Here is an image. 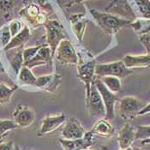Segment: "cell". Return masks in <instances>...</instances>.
I'll use <instances>...</instances> for the list:
<instances>
[{"instance_id": "12", "label": "cell", "mask_w": 150, "mask_h": 150, "mask_svg": "<svg viewBox=\"0 0 150 150\" xmlns=\"http://www.w3.org/2000/svg\"><path fill=\"white\" fill-rule=\"evenodd\" d=\"M106 11L131 22L136 20V15L132 11L126 0H113L106 8Z\"/></svg>"}, {"instance_id": "13", "label": "cell", "mask_w": 150, "mask_h": 150, "mask_svg": "<svg viewBox=\"0 0 150 150\" xmlns=\"http://www.w3.org/2000/svg\"><path fill=\"white\" fill-rule=\"evenodd\" d=\"M66 121V116L64 113H59L57 115L46 116L41 122V125L39 129L38 136L43 137L49 133L53 132L58 128H59Z\"/></svg>"}, {"instance_id": "40", "label": "cell", "mask_w": 150, "mask_h": 150, "mask_svg": "<svg viewBox=\"0 0 150 150\" xmlns=\"http://www.w3.org/2000/svg\"><path fill=\"white\" fill-rule=\"evenodd\" d=\"M132 150H144V149H140V148H134V149H132Z\"/></svg>"}, {"instance_id": "41", "label": "cell", "mask_w": 150, "mask_h": 150, "mask_svg": "<svg viewBox=\"0 0 150 150\" xmlns=\"http://www.w3.org/2000/svg\"><path fill=\"white\" fill-rule=\"evenodd\" d=\"M4 136H6V135H4ZM4 136L0 137V142H2V141H3V139H4Z\"/></svg>"}, {"instance_id": "24", "label": "cell", "mask_w": 150, "mask_h": 150, "mask_svg": "<svg viewBox=\"0 0 150 150\" xmlns=\"http://www.w3.org/2000/svg\"><path fill=\"white\" fill-rule=\"evenodd\" d=\"M17 89V86L9 87L4 83H0V104L9 103L13 93Z\"/></svg>"}, {"instance_id": "30", "label": "cell", "mask_w": 150, "mask_h": 150, "mask_svg": "<svg viewBox=\"0 0 150 150\" xmlns=\"http://www.w3.org/2000/svg\"><path fill=\"white\" fill-rule=\"evenodd\" d=\"M41 46H31V47H28V48L23 50V60H24V64L27 63V62H28V61H30L32 58L35 57V55H36V53L38 52V51L40 50V48L41 47Z\"/></svg>"}, {"instance_id": "19", "label": "cell", "mask_w": 150, "mask_h": 150, "mask_svg": "<svg viewBox=\"0 0 150 150\" xmlns=\"http://www.w3.org/2000/svg\"><path fill=\"white\" fill-rule=\"evenodd\" d=\"M93 133L96 137H100L103 138H111L114 134V129L107 119H100L92 129Z\"/></svg>"}, {"instance_id": "29", "label": "cell", "mask_w": 150, "mask_h": 150, "mask_svg": "<svg viewBox=\"0 0 150 150\" xmlns=\"http://www.w3.org/2000/svg\"><path fill=\"white\" fill-rule=\"evenodd\" d=\"M53 74H48V75H45V76H41L40 77H37V80L35 82V85L37 88L43 89L44 91H46V89L47 88V87L49 86L50 82L52 81Z\"/></svg>"}, {"instance_id": "6", "label": "cell", "mask_w": 150, "mask_h": 150, "mask_svg": "<svg viewBox=\"0 0 150 150\" xmlns=\"http://www.w3.org/2000/svg\"><path fill=\"white\" fill-rule=\"evenodd\" d=\"M57 60L65 64H76L79 63V57L74 46L69 40H63L56 49L55 54Z\"/></svg>"}, {"instance_id": "20", "label": "cell", "mask_w": 150, "mask_h": 150, "mask_svg": "<svg viewBox=\"0 0 150 150\" xmlns=\"http://www.w3.org/2000/svg\"><path fill=\"white\" fill-rule=\"evenodd\" d=\"M70 23H71V27H72L73 32L75 33L77 39L80 41H81L83 35H84L87 20H85L83 18V15L76 14V15H74L70 17Z\"/></svg>"}, {"instance_id": "27", "label": "cell", "mask_w": 150, "mask_h": 150, "mask_svg": "<svg viewBox=\"0 0 150 150\" xmlns=\"http://www.w3.org/2000/svg\"><path fill=\"white\" fill-rule=\"evenodd\" d=\"M18 128V125L16 124L14 120L11 119H1L0 120V137L4 136L7 132L16 129Z\"/></svg>"}, {"instance_id": "2", "label": "cell", "mask_w": 150, "mask_h": 150, "mask_svg": "<svg viewBox=\"0 0 150 150\" xmlns=\"http://www.w3.org/2000/svg\"><path fill=\"white\" fill-rule=\"evenodd\" d=\"M132 74V70L128 69L122 60L108 64H99L95 66V76H116L119 79L125 78Z\"/></svg>"}, {"instance_id": "16", "label": "cell", "mask_w": 150, "mask_h": 150, "mask_svg": "<svg viewBox=\"0 0 150 150\" xmlns=\"http://www.w3.org/2000/svg\"><path fill=\"white\" fill-rule=\"evenodd\" d=\"M136 139V130L130 124L126 123L117 134V142L121 149H126L131 148Z\"/></svg>"}, {"instance_id": "39", "label": "cell", "mask_w": 150, "mask_h": 150, "mask_svg": "<svg viewBox=\"0 0 150 150\" xmlns=\"http://www.w3.org/2000/svg\"><path fill=\"white\" fill-rule=\"evenodd\" d=\"M15 150H23L21 149V147L20 146H18V145H15Z\"/></svg>"}, {"instance_id": "36", "label": "cell", "mask_w": 150, "mask_h": 150, "mask_svg": "<svg viewBox=\"0 0 150 150\" xmlns=\"http://www.w3.org/2000/svg\"><path fill=\"white\" fill-rule=\"evenodd\" d=\"M24 2H31V3H35V4H37L40 6H45V4L47 0H23Z\"/></svg>"}, {"instance_id": "11", "label": "cell", "mask_w": 150, "mask_h": 150, "mask_svg": "<svg viewBox=\"0 0 150 150\" xmlns=\"http://www.w3.org/2000/svg\"><path fill=\"white\" fill-rule=\"evenodd\" d=\"M13 118L18 127H28L35 122V113L28 106L18 105L13 112Z\"/></svg>"}, {"instance_id": "42", "label": "cell", "mask_w": 150, "mask_h": 150, "mask_svg": "<svg viewBox=\"0 0 150 150\" xmlns=\"http://www.w3.org/2000/svg\"><path fill=\"white\" fill-rule=\"evenodd\" d=\"M119 150H132V149H131V148H129V149H120Z\"/></svg>"}, {"instance_id": "18", "label": "cell", "mask_w": 150, "mask_h": 150, "mask_svg": "<svg viewBox=\"0 0 150 150\" xmlns=\"http://www.w3.org/2000/svg\"><path fill=\"white\" fill-rule=\"evenodd\" d=\"M30 37H31L30 29L28 26L25 25L17 35L12 37L9 44L4 48V51L8 52L11 49L22 46L24 43H26L30 39Z\"/></svg>"}, {"instance_id": "25", "label": "cell", "mask_w": 150, "mask_h": 150, "mask_svg": "<svg viewBox=\"0 0 150 150\" xmlns=\"http://www.w3.org/2000/svg\"><path fill=\"white\" fill-rule=\"evenodd\" d=\"M23 64H24V60H23V51L21 50V51H18L13 56V58L11 60V65L13 70L15 71V73L16 75H18Z\"/></svg>"}, {"instance_id": "5", "label": "cell", "mask_w": 150, "mask_h": 150, "mask_svg": "<svg viewBox=\"0 0 150 150\" xmlns=\"http://www.w3.org/2000/svg\"><path fill=\"white\" fill-rule=\"evenodd\" d=\"M93 83L100 93L101 99L103 100V103L105 107V119L107 120H112L114 118V108H115L116 102L118 100V97L117 93L111 92L105 86L100 77L95 76Z\"/></svg>"}, {"instance_id": "37", "label": "cell", "mask_w": 150, "mask_h": 150, "mask_svg": "<svg viewBox=\"0 0 150 150\" xmlns=\"http://www.w3.org/2000/svg\"><path fill=\"white\" fill-rule=\"evenodd\" d=\"M142 145H146V144H150V138L145 139V140H142Z\"/></svg>"}, {"instance_id": "38", "label": "cell", "mask_w": 150, "mask_h": 150, "mask_svg": "<svg viewBox=\"0 0 150 150\" xmlns=\"http://www.w3.org/2000/svg\"><path fill=\"white\" fill-rule=\"evenodd\" d=\"M4 67H3V65H2V63L0 62V75H2V74H4Z\"/></svg>"}, {"instance_id": "26", "label": "cell", "mask_w": 150, "mask_h": 150, "mask_svg": "<svg viewBox=\"0 0 150 150\" xmlns=\"http://www.w3.org/2000/svg\"><path fill=\"white\" fill-rule=\"evenodd\" d=\"M139 11L144 19L150 20V1L149 0H134Z\"/></svg>"}, {"instance_id": "44", "label": "cell", "mask_w": 150, "mask_h": 150, "mask_svg": "<svg viewBox=\"0 0 150 150\" xmlns=\"http://www.w3.org/2000/svg\"><path fill=\"white\" fill-rule=\"evenodd\" d=\"M149 1H150V0H149Z\"/></svg>"}, {"instance_id": "21", "label": "cell", "mask_w": 150, "mask_h": 150, "mask_svg": "<svg viewBox=\"0 0 150 150\" xmlns=\"http://www.w3.org/2000/svg\"><path fill=\"white\" fill-rule=\"evenodd\" d=\"M20 0H0V17L9 20Z\"/></svg>"}, {"instance_id": "34", "label": "cell", "mask_w": 150, "mask_h": 150, "mask_svg": "<svg viewBox=\"0 0 150 150\" xmlns=\"http://www.w3.org/2000/svg\"><path fill=\"white\" fill-rule=\"evenodd\" d=\"M0 150H15V144L12 141L0 142Z\"/></svg>"}, {"instance_id": "1", "label": "cell", "mask_w": 150, "mask_h": 150, "mask_svg": "<svg viewBox=\"0 0 150 150\" xmlns=\"http://www.w3.org/2000/svg\"><path fill=\"white\" fill-rule=\"evenodd\" d=\"M90 11L99 26L107 35H115L121 28L129 27L132 23L131 21L124 19L110 13L100 12L95 10H91Z\"/></svg>"}, {"instance_id": "4", "label": "cell", "mask_w": 150, "mask_h": 150, "mask_svg": "<svg viewBox=\"0 0 150 150\" xmlns=\"http://www.w3.org/2000/svg\"><path fill=\"white\" fill-rule=\"evenodd\" d=\"M26 6L23 8L19 14L20 16L26 18L34 28H37L39 26L44 25L48 20L47 11L43 10L42 8L45 6H40L35 3L31 2H24Z\"/></svg>"}, {"instance_id": "17", "label": "cell", "mask_w": 150, "mask_h": 150, "mask_svg": "<svg viewBox=\"0 0 150 150\" xmlns=\"http://www.w3.org/2000/svg\"><path fill=\"white\" fill-rule=\"evenodd\" d=\"M125 65L128 69L146 68L150 66V55H125L123 60Z\"/></svg>"}, {"instance_id": "9", "label": "cell", "mask_w": 150, "mask_h": 150, "mask_svg": "<svg viewBox=\"0 0 150 150\" xmlns=\"http://www.w3.org/2000/svg\"><path fill=\"white\" fill-rule=\"evenodd\" d=\"M96 142V136L92 131L86 132L81 138L75 140L59 139L63 149L64 150H87Z\"/></svg>"}, {"instance_id": "7", "label": "cell", "mask_w": 150, "mask_h": 150, "mask_svg": "<svg viewBox=\"0 0 150 150\" xmlns=\"http://www.w3.org/2000/svg\"><path fill=\"white\" fill-rule=\"evenodd\" d=\"M86 101L90 116L96 117H105V107L101 99V96L98 89L96 88L94 83H93L91 86L88 96L86 97Z\"/></svg>"}, {"instance_id": "28", "label": "cell", "mask_w": 150, "mask_h": 150, "mask_svg": "<svg viewBox=\"0 0 150 150\" xmlns=\"http://www.w3.org/2000/svg\"><path fill=\"white\" fill-rule=\"evenodd\" d=\"M12 36L9 28V25H4L2 29L0 30V42H1V46L3 48H4L5 46L9 44V42L11 41Z\"/></svg>"}, {"instance_id": "15", "label": "cell", "mask_w": 150, "mask_h": 150, "mask_svg": "<svg viewBox=\"0 0 150 150\" xmlns=\"http://www.w3.org/2000/svg\"><path fill=\"white\" fill-rule=\"evenodd\" d=\"M52 58L53 57L52 55L50 47L46 45H42L35 57L30 61L25 63L24 65L29 69L35 68L36 66H40V65L52 66Z\"/></svg>"}, {"instance_id": "43", "label": "cell", "mask_w": 150, "mask_h": 150, "mask_svg": "<svg viewBox=\"0 0 150 150\" xmlns=\"http://www.w3.org/2000/svg\"><path fill=\"white\" fill-rule=\"evenodd\" d=\"M106 149L105 148H102V149H99V150H105ZM87 150H90V149H87Z\"/></svg>"}, {"instance_id": "31", "label": "cell", "mask_w": 150, "mask_h": 150, "mask_svg": "<svg viewBox=\"0 0 150 150\" xmlns=\"http://www.w3.org/2000/svg\"><path fill=\"white\" fill-rule=\"evenodd\" d=\"M150 138V125H140L136 131V139L145 140Z\"/></svg>"}, {"instance_id": "10", "label": "cell", "mask_w": 150, "mask_h": 150, "mask_svg": "<svg viewBox=\"0 0 150 150\" xmlns=\"http://www.w3.org/2000/svg\"><path fill=\"white\" fill-rule=\"evenodd\" d=\"M144 106L137 98L126 96L120 100V113L125 119H133Z\"/></svg>"}, {"instance_id": "14", "label": "cell", "mask_w": 150, "mask_h": 150, "mask_svg": "<svg viewBox=\"0 0 150 150\" xmlns=\"http://www.w3.org/2000/svg\"><path fill=\"white\" fill-rule=\"evenodd\" d=\"M86 131L81 123L75 117H71L67 120L66 125L63 129L61 135L63 139L75 140L81 138L85 135Z\"/></svg>"}, {"instance_id": "23", "label": "cell", "mask_w": 150, "mask_h": 150, "mask_svg": "<svg viewBox=\"0 0 150 150\" xmlns=\"http://www.w3.org/2000/svg\"><path fill=\"white\" fill-rule=\"evenodd\" d=\"M104 85L111 91V92L117 93L122 89V84L121 81L118 77L116 76H104L100 77Z\"/></svg>"}, {"instance_id": "8", "label": "cell", "mask_w": 150, "mask_h": 150, "mask_svg": "<svg viewBox=\"0 0 150 150\" xmlns=\"http://www.w3.org/2000/svg\"><path fill=\"white\" fill-rule=\"evenodd\" d=\"M97 63L95 60L88 62H80L77 64V73L80 78L86 87V97L88 96L90 93L91 86L95 78V66Z\"/></svg>"}, {"instance_id": "35", "label": "cell", "mask_w": 150, "mask_h": 150, "mask_svg": "<svg viewBox=\"0 0 150 150\" xmlns=\"http://www.w3.org/2000/svg\"><path fill=\"white\" fill-rule=\"evenodd\" d=\"M148 113H150V102L148 105H146L142 110H140L137 116L145 115V114H148Z\"/></svg>"}, {"instance_id": "33", "label": "cell", "mask_w": 150, "mask_h": 150, "mask_svg": "<svg viewBox=\"0 0 150 150\" xmlns=\"http://www.w3.org/2000/svg\"><path fill=\"white\" fill-rule=\"evenodd\" d=\"M140 41L144 46L147 51V54L150 55V31L140 36Z\"/></svg>"}, {"instance_id": "22", "label": "cell", "mask_w": 150, "mask_h": 150, "mask_svg": "<svg viewBox=\"0 0 150 150\" xmlns=\"http://www.w3.org/2000/svg\"><path fill=\"white\" fill-rule=\"evenodd\" d=\"M36 80H37V77L33 74L31 69L28 68L27 66L23 65L18 74L19 82L23 85H27V86L34 85L35 86Z\"/></svg>"}, {"instance_id": "32", "label": "cell", "mask_w": 150, "mask_h": 150, "mask_svg": "<svg viewBox=\"0 0 150 150\" xmlns=\"http://www.w3.org/2000/svg\"><path fill=\"white\" fill-rule=\"evenodd\" d=\"M8 25H9V28H10V31H11L12 37L17 35L23 28L22 23H21V22H19L18 20H13Z\"/></svg>"}, {"instance_id": "3", "label": "cell", "mask_w": 150, "mask_h": 150, "mask_svg": "<svg viewBox=\"0 0 150 150\" xmlns=\"http://www.w3.org/2000/svg\"><path fill=\"white\" fill-rule=\"evenodd\" d=\"M46 28V36L47 45L50 47L52 57L55 54L56 49L59 45V43L66 39V32L64 28L58 23L57 20H47L44 24Z\"/></svg>"}]
</instances>
